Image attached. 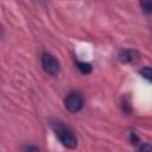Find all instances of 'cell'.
Returning a JSON list of instances; mask_svg holds the SVG:
<instances>
[{"mask_svg":"<svg viewBox=\"0 0 152 152\" xmlns=\"http://www.w3.org/2000/svg\"><path fill=\"white\" fill-rule=\"evenodd\" d=\"M65 108L71 113H77L83 108L84 100L81 94L78 93H69L64 99Z\"/></svg>","mask_w":152,"mask_h":152,"instance_id":"3957f363","label":"cell"},{"mask_svg":"<svg viewBox=\"0 0 152 152\" xmlns=\"http://www.w3.org/2000/svg\"><path fill=\"white\" fill-rule=\"evenodd\" d=\"M42 66L44 71L51 76H56L59 72V63L56 59L55 56H52L49 52L42 53Z\"/></svg>","mask_w":152,"mask_h":152,"instance_id":"7a4b0ae2","label":"cell"},{"mask_svg":"<svg viewBox=\"0 0 152 152\" xmlns=\"http://www.w3.org/2000/svg\"><path fill=\"white\" fill-rule=\"evenodd\" d=\"M139 150H140V151H147V150H152V146H150V145H141V146L139 147Z\"/></svg>","mask_w":152,"mask_h":152,"instance_id":"ba28073f","label":"cell"},{"mask_svg":"<svg viewBox=\"0 0 152 152\" xmlns=\"http://www.w3.org/2000/svg\"><path fill=\"white\" fill-rule=\"evenodd\" d=\"M140 75L144 77V78H146V80H148L150 82H152V68H150V66H146V68H142V69H140Z\"/></svg>","mask_w":152,"mask_h":152,"instance_id":"52a82bcc","label":"cell"},{"mask_svg":"<svg viewBox=\"0 0 152 152\" xmlns=\"http://www.w3.org/2000/svg\"><path fill=\"white\" fill-rule=\"evenodd\" d=\"M77 69L82 72V74H89V72H91V65L89 64V63H86V62H77Z\"/></svg>","mask_w":152,"mask_h":152,"instance_id":"8992f818","label":"cell"},{"mask_svg":"<svg viewBox=\"0 0 152 152\" xmlns=\"http://www.w3.org/2000/svg\"><path fill=\"white\" fill-rule=\"evenodd\" d=\"M51 127L56 135L58 137L59 141L68 148H75L77 146V138L75 132L69 127L65 126L61 121H51Z\"/></svg>","mask_w":152,"mask_h":152,"instance_id":"6da1fadb","label":"cell"},{"mask_svg":"<svg viewBox=\"0 0 152 152\" xmlns=\"http://www.w3.org/2000/svg\"><path fill=\"white\" fill-rule=\"evenodd\" d=\"M119 59L122 63H134L139 59V52L134 49H122L119 52Z\"/></svg>","mask_w":152,"mask_h":152,"instance_id":"277c9868","label":"cell"},{"mask_svg":"<svg viewBox=\"0 0 152 152\" xmlns=\"http://www.w3.org/2000/svg\"><path fill=\"white\" fill-rule=\"evenodd\" d=\"M140 7L142 12L152 15V0H140Z\"/></svg>","mask_w":152,"mask_h":152,"instance_id":"5b68a950","label":"cell"}]
</instances>
